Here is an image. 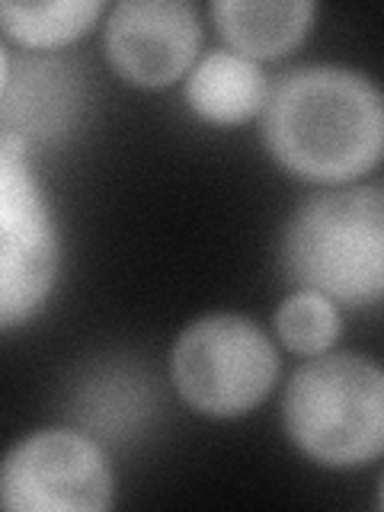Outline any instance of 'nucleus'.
<instances>
[{"label":"nucleus","mask_w":384,"mask_h":512,"mask_svg":"<svg viewBox=\"0 0 384 512\" xmlns=\"http://www.w3.org/2000/svg\"><path fill=\"white\" fill-rule=\"evenodd\" d=\"M282 266L298 288L343 308H372L384 292V192L346 186L320 192L288 218Z\"/></svg>","instance_id":"2"},{"label":"nucleus","mask_w":384,"mask_h":512,"mask_svg":"<svg viewBox=\"0 0 384 512\" xmlns=\"http://www.w3.org/2000/svg\"><path fill=\"white\" fill-rule=\"evenodd\" d=\"M340 311L330 298L311 288H298V292L288 295L279 311H276V333L285 343V349L298 352V356H320L327 352L336 336H340Z\"/></svg>","instance_id":"12"},{"label":"nucleus","mask_w":384,"mask_h":512,"mask_svg":"<svg viewBox=\"0 0 384 512\" xmlns=\"http://www.w3.org/2000/svg\"><path fill=\"white\" fill-rule=\"evenodd\" d=\"M10 71H13V64H10V55H7V45L0 42V96L7 93V84H10Z\"/></svg>","instance_id":"13"},{"label":"nucleus","mask_w":384,"mask_h":512,"mask_svg":"<svg viewBox=\"0 0 384 512\" xmlns=\"http://www.w3.org/2000/svg\"><path fill=\"white\" fill-rule=\"evenodd\" d=\"M263 141L279 167L304 180H356L384 151L381 90L352 68L304 64L269 87Z\"/></svg>","instance_id":"1"},{"label":"nucleus","mask_w":384,"mask_h":512,"mask_svg":"<svg viewBox=\"0 0 384 512\" xmlns=\"http://www.w3.org/2000/svg\"><path fill=\"white\" fill-rule=\"evenodd\" d=\"M170 378L196 413L237 420L269 397L279 378V356L256 320L205 314L176 336Z\"/></svg>","instance_id":"4"},{"label":"nucleus","mask_w":384,"mask_h":512,"mask_svg":"<svg viewBox=\"0 0 384 512\" xmlns=\"http://www.w3.org/2000/svg\"><path fill=\"white\" fill-rule=\"evenodd\" d=\"M61 272V234L26 154L0 148V330L29 324Z\"/></svg>","instance_id":"5"},{"label":"nucleus","mask_w":384,"mask_h":512,"mask_svg":"<svg viewBox=\"0 0 384 512\" xmlns=\"http://www.w3.org/2000/svg\"><path fill=\"white\" fill-rule=\"evenodd\" d=\"M208 13L221 36L237 48V55L256 61L292 52L308 36L317 4L314 0H215Z\"/></svg>","instance_id":"9"},{"label":"nucleus","mask_w":384,"mask_h":512,"mask_svg":"<svg viewBox=\"0 0 384 512\" xmlns=\"http://www.w3.org/2000/svg\"><path fill=\"white\" fill-rule=\"evenodd\" d=\"M100 13V0H45V4L0 0V29L26 48H58L90 32Z\"/></svg>","instance_id":"11"},{"label":"nucleus","mask_w":384,"mask_h":512,"mask_svg":"<svg viewBox=\"0 0 384 512\" xmlns=\"http://www.w3.org/2000/svg\"><path fill=\"white\" fill-rule=\"evenodd\" d=\"M112 503V464L84 432L39 429L0 455L4 512H100Z\"/></svg>","instance_id":"6"},{"label":"nucleus","mask_w":384,"mask_h":512,"mask_svg":"<svg viewBox=\"0 0 384 512\" xmlns=\"http://www.w3.org/2000/svg\"><path fill=\"white\" fill-rule=\"evenodd\" d=\"M285 436L324 468H359L384 448V375L356 352H320L282 397Z\"/></svg>","instance_id":"3"},{"label":"nucleus","mask_w":384,"mask_h":512,"mask_svg":"<svg viewBox=\"0 0 384 512\" xmlns=\"http://www.w3.org/2000/svg\"><path fill=\"white\" fill-rule=\"evenodd\" d=\"M64 77L68 74L61 71V64H23L20 74L10 71L7 93L0 96V103H10V125L4 132L23 135L29 141V132L45 135L58 128L74 100L71 84Z\"/></svg>","instance_id":"10"},{"label":"nucleus","mask_w":384,"mask_h":512,"mask_svg":"<svg viewBox=\"0 0 384 512\" xmlns=\"http://www.w3.org/2000/svg\"><path fill=\"white\" fill-rule=\"evenodd\" d=\"M269 80L256 61L237 52H208L189 68L186 103L202 122L244 125L263 112Z\"/></svg>","instance_id":"8"},{"label":"nucleus","mask_w":384,"mask_h":512,"mask_svg":"<svg viewBox=\"0 0 384 512\" xmlns=\"http://www.w3.org/2000/svg\"><path fill=\"white\" fill-rule=\"evenodd\" d=\"M106 58L138 87H170L196 64L199 13L189 0H122L106 16Z\"/></svg>","instance_id":"7"}]
</instances>
